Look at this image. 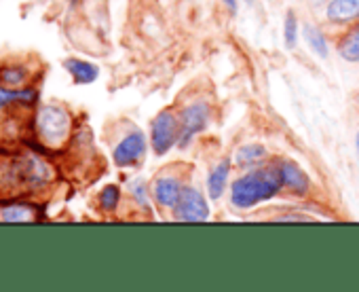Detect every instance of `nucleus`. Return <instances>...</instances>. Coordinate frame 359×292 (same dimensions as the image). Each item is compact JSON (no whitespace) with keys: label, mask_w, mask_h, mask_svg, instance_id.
<instances>
[{"label":"nucleus","mask_w":359,"mask_h":292,"mask_svg":"<svg viewBox=\"0 0 359 292\" xmlns=\"http://www.w3.org/2000/svg\"><path fill=\"white\" fill-rule=\"evenodd\" d=\"M283 189V178L279 166L258 168L239 176L231 185V204L237 210H250L262 201L273 199Z\"/></svg>","instance_id":"f257e3e1"},{"label":"nucleus","mask_w":359,"mask_h":292,"mask_svg":"<svg viewBox=\"0 0 359 292\" xmlns=\"http://www.w3.org/2000/svg\"><path fill=\"white\" fill-rule=\"evenodd\" d=\"M72 129L70 112L60 104H45L36 112V131L39 138L49 149H60L68 142Z\"/></svg>","instance_id":"f03ea898"},{"label":"nucleus","mask_w":359,"mask_h":292,"mask_svg":"<svg viewBox=\"0 0 359 292\" xmlns=\"http://www.w3.org/2000/svg\"><path fill=\"white\" fill-rule=\"evenodd\" d=\"M180 140V119L169 112L163 110L154 117L152 121V129H150V142H152V149L158 157L167 155L173 146Z\"/></svg>","instance_id":"7ed1b4c3"},{"label":"nucleus","mask_w":359,"mask_h":292,"mask_svg":"<svg viewBox=\"0 0 359 292\" xmlns=\"http://www.w3.org/2000/svg\"><path fill=\"white\" fill-rule=\"evenodd\" d=\"M173 212H175V218L182 223H203L210 218V204L199 189L184 187L182 197H180Z\"/></svg>","instance_id":"20e7f679"},{"label":"nucleus","mask_w":359,"mask_h":292,"mask_svg":"<svg viewBox=\"0 0 359 292\" xmlns=\"http://www.w3.org/2000/svg\"><path fill=\"white\" fill-rule=\"evenodd\" d=\"M210 123V106L205 102H195L191 106H187L180 114V140L177 144L184 146L197 135L201 133Z\"/></svg>","instance_id":"39448f33"},{"label":"nucleus","mask_w":359,"mask_h":292,"mask_svg":"<svg viewBox=\"0 0 359 292\" xmlns=\"http://www.w3.org/2000/svg\"><path fill=\"white\" fill-rule=\"evenodd\" d=\"M144 155H146V135L140 129H133L116 144L112 159L118 168H131L140 164Z\"/></svg>","instance_id":"423d86ee"},{"label":"nucleus","mask_w":359,"mask_h":292,"mask_svg":"<svg viewBox=\"0 0 359 292\" xmlns=\"http://www.w3.org/2000/svg\"><path fill=\"white\" fill-rule=\"evenodd\" d=\"M182 191H184L182 182L173 176H161V178H156V182L152 187V195H154L156 204L163 208H169V210H173L177 206L180 197H182Z\"/></svg>","instance_id":"0eeeda50"},{"label":"nucleus","mask_w":359,"mask_h":292,"mask_svg":"<svg viewBox=\"0 0 359 292\" xmlns=\"http://www.w3.org/2000/svg\"><path fill=\"white\" fill-rule=\"evenodd\" d=\"M277 166H279V172L283 178V187L290 189V193H294V195H306L309 193L311 180L300 166H296L294 161H287V159L279 161Z\"/></svg>","instance_id":"6e6552de"},{"label":"nucleus","mask_w":359,"mask_h":292,"mask_svg":"<svg viewBox=\"0 0 359 292\" xmlns=\"http://www.w3.org/2000/svg\"><path fill=\"white\" fill-rule=\"evenodd\" d=\"M325 18L332 24H351L359 20V0H330Z\"/></svg>","instance_id":"1a4fd4ad"},{"label":"nucleus","mask_w":359,"mask_h":292,"mask_svg":"<svg viewBox=\"0 0 359 292\" xmlns=\"http://www.w3.org/2000/svg\"><path fill=\"white\" fill-rule=\"evenodd\" d=\"M0 220H3V223L39 220V206H32V204H5V206H0Z\"/></svg>","instance_id":"9d476101"},{"label":"nucleus","mask_w":359,"mask_h":292,"mask_svg":"<svg viewBox=\"0 0 359 292\" xmlns=\"http://www.w3.org/2000/svg\"><path fill=\"white\" fill-rule=\"evenodd\" d=\"M229 176H231V159H222L220 164H216V168L208 176V195H210V199H220L222 197V193L226 191V185H229Z\"/></svg>","instance_id":"9b49d317"},{"label":"nucleus","mask_w":359,"mask_h":292,"mask_svg":"<svg viewBox=\"0 0 359 292\" xmlns=\"http://www.w3.org/2000/svg\"><path fill=\"white\" fill-rule=\"evenodd\" d=\"M64 68L70 72V77L74 79V83L79 85H89L100 77V68L91 62L79 60V58H70L64 62Z\"/></svg>","instance_id":"f8f14e48"},{"label":"nucleus","mask_w":359,"mask_h":292,"mask_svg":"<svg viewBox=\"0 0 359 292\" xmlns=\"http://www.w3.org/2000/svg\"><path fill=\"white\" fill-rule=\"evenodd\" d=\"M39 100V91L32 87H20V89H9L0 85V108L11 106V104H22V106H32Z\"/></svg>","instance_id":"ddd939ff"},{"label":"nucleus","mask_w":359,"mask_h":292,"mask_svg":"<svg viewBox=\"0 0 359 292\" xmlns=\"http://www.w3.org/2000/svg\"><path fill=\"white\" fill-rule=\"evenodd\" d=\"M30 70L22 64H5L0 66V85L9 89H20L28 83Z\"/></svg>","instance_id":"4468645a"},{"label":"nucleus","mask_w":359,"mask_h":292,"mask_svg":"<svg viewBox=\"0 0 359 292\" xmlns=\"http://www.w3.org/2000/svg\"><path fill=\"white\" fill-rule=\"evenodd\" d=\"M266 159V149L262 144H245L235 153V161L239 168H254Z\"/></svg>","instance_id":"2eb2a0df"},{"label":"nucleus","mask_w":359,"mask_h":292,"mask_svg":"<svg viewBox=\"0 0 359 292\" xmlns=\"http://www.w3.org/2000/svg\"><path fill=\"white\" fill-rule=\"evenodd\" d=\"M338 55L348 64H359V24L338 43Z\"/></svg>","instance_id":"dca6fc26"},{"label":"nucleus","mask_w":359,"mask_h":292,"mask_svg":"<svg viewBox=\"0 0 359 292\" xmlns=\"http://www.w3.org/2000/svg\"><path fill=\"white\" fill-rule=\"evenodd\" d=\"M304 39H306V45L311 47V51H313L317 58L325 60V58L330 55V47H327L325 34H323L321 28H317V26H313V24H306V26H304Z\"/></svg>","instance_id":"f3484780"},{"label":"nucleus","mask_w":359,"mask_h":292,"mask_svg":"<svg viewBox=\"0 0 359 292\" xmlns=\"http://www.w3.org/2000/svg\"><path fill=\"white\" fill-rule=\"evenodd\" d=\"M97 201H100V208H102L104 212H114V210L118 208V201H121V189L114 187V185L104 187V189L100 191Z\"/></svg>","instance_id":"a211bd4d"},{"label":"nucleus","mask_w":359,"mask_h":292,"mask_svg":"<svg viewBox=\"0 0 359 292\" xmlns=\"http://www.w3.org/2000/svg\"><path fill=\"white\" fill-rule=\"evenodd\" d=\"M283 45L287 49H294L298 45V20L294 11L285 13V22H283Z\"/></svg>","instance_id":"6ab92c4d"},{"label":"nucleus","mask_w":359,"mask_h":292,"mask_svg":"<svg viewBox=\"0 0 359 292\" xmlns=\"http://www.w3.org/2000/svg\"><path fill=\"white\" fill-rule=\"evenodd\" d=\"M129 191H131V197L137 201V206H142V208L148 206V191H146V182L144 180H133L129 185Z\"/></svg>","instance_id":"aec40b11"},{"label":"nucleus","mask_w":359,"mask_h":292,"mask_svg":"<svg viewBox=\"0 0 359 292\" xmlns=\"http://www.w3.org/2000/svg\"><path fill=\"white\" fill-rule=\"evenodd\" d=\"M222 5L231 11V15H237V11H239V0H222Z\"/></svg>","instance_id":"412c9836"},{"label":"nucleus","mask_w":359,"mask_h":292,"mask_svg":"<svg viewBox=\"0 0 359 292\" xmlns=\"http://www.w3.org/2000/svg\"><path fill=\"white\" fill-rule=\"evenodd\" d=\"M311 3H313V7H323L330 3V0H311Z\"/></svg>","instance_id":"4be33fe9"},{"label":"nucleus","mask_w":359,"mask_h":292,"mask_svg":"<svg viewBox=\"0 0 359 292\" xmlns=\"http://www.w3.org/2000/svg\"><path fill=\"white\" fill-rule=\"evenodd\" d=\"M355 146H357V151H359V131H357V138H355Z\"/></svg>","instance_id":"5701e85b"},{"label":"nucleus","mask_w":359,"mask_h":292,"mask_svg":"<svg viewBox=\"0 0 359 292\" xmlns=\"http://www.w3.org/2000/svg\"><path fill=\"white\" fill-rule=\"evenodd\" d=\"M245 3H248L250 7H254V5H256V0H245Z\"/></svg>","instance_id":"b1692460"},{"label":"nucleus","mask_w":359,"mask_h":292,"mask_svg":"<svg viewBox=\"0 0 359 292\" xmlns=\"http://www.w3.org/2000/svg\"><path fill=\"white\" fill-rule=\"evenodd\" d=\"M76 3H83V0H72V5H76Z\"/></svg>","instance_id":"393cba45"}]
</instances>
